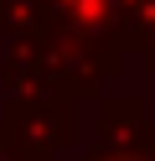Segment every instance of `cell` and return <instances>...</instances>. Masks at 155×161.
Here are the masks:
<instances>
[{
	"label": "cell",
	"mask_w": 155,
	"mask_h": 161,
	"mask_svg": "<svg viewBox=\"0 0 155 161\" xmlns=\"http://www.w3.org/2000/svg\"><path fill=\"white\" fill-rule=\"evenodd\" d=\"M0 161H26V151L16 146V135L5 130V119H0Z\"/></svg>",
	"instance_id": "4"
},
{
	"label": "cell",
	"mask_w": 155,
	"mask_h": 161,
	"mask_svg": "<svg viewBox=\"0 0 155 161\" xmlns=\"http://www.w3.org/2000/svg\"><path fill=\"white\" fill-rule=\"evenodd\" d=\"M98 146H124V151L155 146V119L145 109V99H103L98 104Z\"/></svg>",
	"instance_id": "2"
},
{
	"label": "cell",
	"mask_w": 155,
	"mask_h": 161,
	"mask_svg": "<svg viewBox=\"0 0 155 161\" xmlns=\"http://www.w3.org/2000/svg\"><path fill=\"white\" fill-rule=\"evenodd\" d=\"M78 94L67 88H36V94H5V130L16 135V146L26 151V161H57L62 151L78 140Z\"/></svg>",
	"instance_id": "1"
},
{
	"label": "cell",
	"mask_w": 155,
	"mask_h": 161,
	"mask_svg": "<svg viewBox=\"0 0 155 161\" xmlns=\"http://www.w3.org/2000/svg\"><path fill=\"white\" fill-rule=\"evenodd\" d=\"M83 161H155V146H140V151H124V146H93Z\"/></svg>",
	"instance_id": "3"
}]
</instances>
